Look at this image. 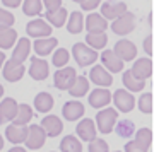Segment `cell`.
Wrapping results in <instances>:
<instances>
[{"label":"cell","instance_id":"obj_1","mask_svg":"<svg viewBox=\"0 0 154 152\" xmlns=\"http://www.w3.org/2000/svg\"><path fill=\"white\" fill-rule=\"evenodd\" d=\"M72 55L75 62L79 63L81 67H88V65H93L94 62L98 60V51L93 48L86 46V43H75L72 46Z\"/></svg>","mask_w":154,"mask_h":152},{"label":"cell","instance_id":"obj_2","mask_svg":"<svg viewBox=\"0 0 154 152\" xmlns=\"http://www.w3.org/2000/svg\"><path fill=\"white\" fill-rule=\"evenodd\" d=\"M116 120H118V111L113 108H105L96 114V123L101 133H111Z\"/></svg>","mask_w":154,"mask_h":152},{"label":"cell","instance_id":"obj_3","mask_svg":"<svg viewBox=\"0 0 154 152\" xmlns=\"http://www.w3.org/2000/svg\"><path fill=\"white\" fill-rule=\"evenodd\" d=\"M111 29H113L115 34H120V36H125V34L132 33L134 29H135V16L128 11L123 12L122 16H118L115 21H113Z\"/></svg>","mask_w":154,"mask_h":152},{"label":"cell","instance_id":"obj_4","mask_svg":"<svg viewBox=\"0 0 154 152\" xmlns=\"http://www.w3.org/2000/svg\"><path fill=\"white\" fill-rule=\"evenodd\" d=\"M45 140H46V133H45V130L39 125L28 126V135H26V140H24V144L28 145V149L38 150L39 147H43Z\"/></svg>","mask_w":154,"mask_h":152},{"label":"cell","instance_id":"obj_5","mask_svg":"<svg viewBox=\"0 0 154 152\" xmlns=\"http://www.w3.org/2000/svg\"><path fill=\"white\" fill-rule=\"evenodd\" d=\"M75 77H77V72L72 67H62V68H58L55 72V77H53L55 87L60 89V91H65V89H69L72 86V82L75 81Z\"/></svg>","mask_w":154,"mask_h":152},{"label":"cell","instance_id":"obj_6","mask_svg":"<svg viewBox=\"0 0 154 152\" xmlns=\"http://www.w3.org/2000/svg\"><path fill=\"white\" fill-rule=\"evenodd\" d=\"M113 53L122 60V62H130L137 56V46L128 41V39H120L113 48Z\"/></svg>","mask_w":154,"mask_h":152},{"label":"cell","instance_id":"obj_7","mask_svg":"<svg viewBox=\"0 0 154 152\" xmlns=\"http://www.w3.org/2000/svg\"><path fill=\"white\" fill-rule=\"evenodd\" d=\"M113 103H115V106L120 109L122 113H128L135 106V99H134V96L130 93H127V89H118L113 94Z\"/></svg>","mask_w":154,"mask_h":152},{"label":"cell","instance_id":"obj_8","mask_svg":"<svg viewBox=\"0 0 154 152\" xmlns=\"http://www.w3.org/2000/svg\"><path fill=\"white\" fill-rule=\"evenodd\" d=\"M41 128L45 130L46 137H57L60 135L62 130H63V123H62V120L55 114H48V116H45L41 120Z\"/></svg>","mask_w":154,"mask_h":152},{"label":"cell","instance_id":"obj_9","mask_svg":"<svg viewBox=\"0 0 154 152\" xmlns=\"http://www.w3.org/2000/svg\"><path fill=\"white\" fill-rule=\"evenodd\" d=\"M24 72H26V68H24V65L22 63H16V62H12V60H7L5 63H4V79L9 82H17L21 81L22 75H24Z\"/></svg>","mask_w":154,"mask_h":152},{"label":"cell","instance_id":"obj_10","mask_svg":"<svg viewBox=\"0 0 154 152\" xmlns=\"http://www.w3.org/2000/svg\"><path fill=\"white\" fill-rule=\"evenodd\" d=\"M26 31L33 38H46L51 34V26L48 22H45L43 19H34L26 26Z\"/></svg>","mask_w":154,"mask_h":152},{"label":"cell","instance_id":"obj_11","mask_svg":"<svg viewBox=\"0 0 154 152\" xmlns=\"http://www.w3.org/2000/svg\"><path fill=\"white\" fill-rule=\"evenodd\" d=\"M48 63L46 60L33 56L31 58V65H29V75L33 77L34 81H45L48 77Z\"/></svg>","mask_w":154,"mask_h":152},{"label":"cell","instance_id":"obj_12","mask_svg":"<svg viewBox=\"0 0 154 152\" xmlns=\"http://www.w3.org/2000/svg\"><path fill=\"white\" fill-rule=\"evenodd\" d=\"M132 75L140 79V81H147L151 74H152V62L151 58H139L135 60V63L132 67Z\"/></svg>","mask_w":154,"mask_h":152},{"label":"cell","instance_id":"obj_13","mask_svg":"<svg viewBox=\"0 0 154 152\" xmlns=\"http://www.w3.org/2000/svg\"><path fill=\"white\" fill-rule=\"evenodd\" d=\"M91 81L99 87H110L113 84V77L108 70H106L103 65H96L93 67V70H91Z\"/></svg>","mask_w":154,"mask_h":152},{"label":"cell","instance_id":"obj_14","mask_svg":"<svg viewBox=\"0 0 154 152\" xmlns=\"http://www.w3.org/2000/svg\"><path fill=\"white\" fill-rule=\"evenodd\" d=\"M111 101V93L105 87H101V89H94L93 93L89 94V104L93 106V108L99 109V108H105L108 106Z\"/></svg>","mask_w":154,"mask_h":152},{"label":"cell","instance_id":"obj_15","mask_svg":"<svg viewBox=\"0 0 154 152\" xmlns=\"http://www.w3.org/2000/svg\"><path fill=\"white\" fill-rule=\"evenodd\" d=\"M17 113V101L12 98H5L0 103V125L12 121Z\"/></svg>","mask_w":154,"mask_h":152},{"label":"cell","instance_id":"obj_16","mask_svg":"<svg viewBox=\"0 0 154 152\" xmlns=\"http://www.w3.org/2000/svg\"><path fill=\"white\" fill-rule=\"evenodd\" d=\"M77 135L81 137L84 142H91L93 138H96V125H94V121L91 118H84L79 121V125H77Z\"/></svg>","mask_w":154,"mask_h":152},{"label":"cell","instance_id":"obj_17","mask_svg":"<svg viewBox=\"0 0 154 152\" xmlns=\"http://www.w3.org/2000/svg\"><path fill=\"white\" fill-rule=\"evenodd\" d=\"M101 62H103L105 68H108V72L116 74V72L123 70V62L113 53V50H105V51L101 53Z\"/></svg>","mask_w":154,"mask_h":152},{"label":"cell","instance_id":"obj_18","mask_svg":"<svg viewBox=\"0 0 154 152\" xmlns=\"http://www.w3.org/2000/svg\"><path fill=\"white\" fill-rule=\"evenodd\" d=\"M26 135H28V126L26 125H14L12 123V125H9L5 128L7 140L16 144V145H19V144H22L26 140Z\"/></svg>","mask_w":154,"mask_h":152},{"label":"cell","instance_id":"obj_19","mask_svg":"<svg viewBox=\"0 0 154 152\" xmlns=\"http://www.w3.org/2000/svg\"><path fill=\"white\" fill-rule=\"evenodd\" d=\"M62 114H63V118L69 120V121H75V120L82 118L84 104L79 103V101H69V103L63 104V108H62Z\"/></svg>","mask_w":154,"mask_h":152},{"label":"cell","instance_id":"obj_20","mask_svg":"<svg viewBox=\"0 0 154 152\" xmlns=\"http://www.w3.org/2000/svg\"><path fill=\"white\" fill-rule=\"evenodd\" d=\"M29 51H31V43H29L28 38H21L17 41V46L14 48L12 51V62H16V63H22L24 60H28L29 56Z\"/></svg>","mask_w":154,"mask_h":152},{"label":"cell","instance_id":"obj_21","mask_svg":"<svg viewBox=\"0 0 154 152\" xmlns=\"http://www.w3.org/2000/svg\"><path fill=\"white\" fill-rule=\"evenodd\" d=\"M57 44H58V41H57L55 38L46 36V38H38L34 41L33 46H34V51H36L39 56H46V55H50L57 48Z\"/></svg>","mask_w":154,"mask_h":152},{"label":"cell","instance_id":"obj_22","mask_svg":"<svg viewBox=\"0 0 154 152\" xmlns=\"http://www.w3.org/2000/svg\"><path fill=\"white\" fill-rule=\"evenodd\" d=\"M108 27V21L101 14H89L86 17V29L88 33H96V31H105Z\"/></svg>","mask_w":154,"mask_h":152},{"label":"cell","instance_id":"obj_23","mask_svg":"<svg viewBox=\"0 0 154 152\" xmlns=\"http://www.w3.org/2000/svg\"><path fill=\"white\" fill-rule=\"evenodd\" d=\"M123 12H127V5L122 4V2H118V4H103L101 5V16L105 19H116Z\"/></svg>","mask_w":154,"mask_h":152},{"label":"cell","instance_id":"obj_24","mask_svg":"<svg viewBox=\"0 0 154 152\" xmlns=\"http://www.w3.org/2000/svg\"><path fill=\"white\" fill-rule=\"evenodd\" d=\"M88 91H89V81L84 75H77L75 81L72 82V86L69 87V93L74 98H82V96H86Z\"/></svg>","mask_w":154,"mask_h":152},{"label":"cell","instance_id":"obj_25","mask_svg":"<svg viewBox=\"0 0 154 152\" xmlns=\"http://www.w3.org/2000/svg\"><path fill=\"white\" fill-rule=\"evenodd\" d=\"M122 81H123V86H125L128 91H134V93H139V91H142L144 87H146V81H140L137 77H134L130 70L123 72Z\"/></svg>","mask_w":154,"mask_h":152},{"label":"cell","instance_id":"obj_26","mask_svg":"<svg viewBox=\"0 0 154 152\" xmlns=\"http://www.w3.org/2000/svg\"><path fill=\"white\" fill-rule=\"evenodd\" d=\"M17 39V33L12 27H4L0 26V48L2 50H9L14 46Z\"/></svg>","mask_w":154,"mask_h":152},{"label":"cell","instance_id":"obj_27","mask_svg":"<svg viewBox=\"0 0 154 152\" xmlns=\"http://www.w3.org/2000/svg\"><path fill=\"white\" fill-rule=\"evenodd\" d=\"M86 43H88L93 50H101V48H105L106 43H108V36L105 34V31L88 33V36H86Z\"/></svg>","mask_w":154,"mask_h":152},{"label":"cell","instance_id":"obj_28","mask_svg":"<svg viewBox=\"0 0 154 152\" xmlns=\"http://www.w3.org/2000/svg\"><path fill=\"white\" fill-rule=\"evenodd\" d=\"M34 108L38 109L39 113H48L50 109L53 108V96L50 93H39L34 98Z\"/></svg>","mask_w":154,"mask_h":152},{"label":"cell","instance_id":"obj_29","mask_svg":"<svg viewBox=\"0 0 154 152\" xmlns=\"http://www.w3.org/2000/svg\"><path fill=\"white\" fill-rule=\"evenodd\" d=\"M33 109H31V106H28V104H19L17 106V113L16 116H14V125H28L29 121H31V118H33Z\"/></svg>","mask_w":154,"mask_h":152},{"label":"cell","instance_id":"obj_30","mask_svg":"<svg viewBox=\"0 0 154 152\" xmlns=\"http://www.w3.org/2000/svg\"><path fill=\"white\" fill-rule=\"evenodd\" d=\"M67 17H69V12L63 9V7H58L57 11H51V12H46V19L51 26L55 27H62L63 24L67 22Z\"/></svg>","mask_w":154,"mask_h":152},{"label":"cell","instance_id":"obj_31","mask_svg":"<svg viewBox=\"0 0 154 152\" xmlns=\"http://www.w3.org/2000/svg\"><path fill=\"white\" fill-rule=\"evenodd\" d=\"M84 27V17L81 12H72L70 17L67 19V29L72 34H79Z\"/></svg>","mask_w":154,"mask_h":152},{"label":"cell","instance_id":"obj_32","mask_svg":"<svg viewBox=\"0 0 154 152\" xmlns=\"http://www.w3.org/2000/svg\"><path fill=\"white\" fill-rule=\"evenodd\" d=\"M60 150L62 152H82V145H81V142L77 140V137L67 135L60 142Z\"/></svg>","mask_w":154,"mask_h":152},{"label":"cell","instance_id":"obj_33","mask_svg":"<svg viewBox=\"0 0 154 152\" xmlns=\"http://www.w3.org/2000/svg\"><path fill=\"white\" fill-rule=\"evenodd\" d=\"M41 9H43V2L41 0H24V4H22V11L29 17L41 14Z\"/></svg>","mask_w":154,"mask_h":152},{"label":"cell","instance_id":"obj_34","mask_svg":"<svg viewBox=\"0 0 154 152\" xmlns=\"http://www.w3.org/2000/svg\"><path fill=\"white\" fill-rule=\"evenodd\" d=\"M135 142H137L139 145L149 149L151 147V142H152V133H151V130L149 128H140V130H137V133H135Z\"/></svg>","mask_w":154,"mask_h":152},{"label":"cell","instance_id":"obj_35","mask_svg":"<svg viewBox=\"0 0 154 152\" xmlns=\"http://www.w3.org/2000/svg\"><path fill=\"white\" fill-rule=\"evenodd\" d=\"M69 58H70V55H69V51H67L65 48H58L53 53V65L57 67V68H62V67L67 65V62H69Z\"/></svg>","mask_w":154,"mask_h":152},{"label":"cell","instance_id":"obj_36","mask_svg":"<svg viewBox=\"0 0 154 152\" xmlns=\"http://www.w3.org/2000/svg\"><path fill=\"white\" fill-rule=\"evenodd\" d=\"M116 133L122 138H128L134 133V123L130 120H122L120 123H118V126H116Z\"/></svg>","mask_w":154,"mask_h":152},{"label":"cell","instance_id":"obj_37","mask_svg":"<svg viewBox=\"0 0 154 152\" xmlns=\"http://www.w3.org/2000/svg\"><path fill=\"white\" fill-rule=\"evenodd\" d=\"M139 109L146 114H151V111H152V96H151V93H146L140 96V99H139Z\"/></svg>","mask_w":154,"mask_h":152},{"label":"cell","instance_id":"obj_38","mask_svg":"<svg viewBox=\"0 0 154 152\" xmlns=\"http://www.w3.org/2000/svg\"><path fill=\"white\" fill-rule=\"evenodd\" d=\"M89 152H110V147L101 138H93L89 142Z\"/></svg>","mask_w":154,"mask_h":152},{"label":"cell","instance_id":"obj_39","mask_svg":"<svg viewBox=\"0 0 154 152\" xmlns=\"http://www.w3.org/2000/svg\"><path fill=\"white\" fill-rule=\"evenodd\" d=\"M14 22H16V17L12 16L11 12L5 11V9H0V26L11 27Z\"/></svg>","mask_w":154,"mask_h":152},{"label":"cell","instance_id":"obj_40","mask_svg":"<svg viewBox=\"0 0 154 152\" xmlns=\"http://www.w3.org/2000/svg\"><path fill=\"white\" fill-rule=\"evenodd\" d=\"M125 152H147V149L142 145H139L137 142H127L125 144Z\"/></svg>","mask_w":154,"mask_h":152},{"label":"cell","instance_id":"obj_41","mask_svg":"<svg viewBox=\"0 0 154 152\" xmlns=\"http://www.w3.org/2000/svg\"><path fill=\"white\" fill-rule=\"evenodd\" d=\"M43 4H45V9L51 12V11H57L58 7H62V0H43Z\"/></svg>","mask_w":154,"mask_h":152},{"label":"cell","instance_id":"obj_42","mask_svg":"<svg viewBox=\"0 0 154 152\" xmlns=\"http://www.w3.org/2000/svg\"><path fill=\"white\" fill-rule=\"evenodd\" d=\"M99 4H101V0H84V2H81V7H82L84 11H93Z\"/></svg>","mask_w":154,"mask_h":152},{"label":"cell","instance_id":"obj_43","mask_svg":"<svg viewBox=\"0 0 154 152\" xmlns=\"http://www.w3.org/2000/svg\"><path fill=\"white\" fill-rule=\"evenodd\" d=\"M151 43H152V36H147L146 41H144V50H146V53L147 55L152 53V46H151Z\"/></svg>","mask_w":154,"mask_h":152},{"label":"cell","instance_id":"obj_44","mask_svg":"<svg viewBox=\"0 0 154 152\" xmlns=\"http://www.w3.org/2000/svg\"><path fill=\"white\" fill-rule=\"evenodd\" d=\"M22 0H4V5L5 7H11V9H14V7L21 5Z\"/></svg>","mask_w":154,"mask_h":152},{"label":"cell","instance_id":"obj_45","mask_svg":"<svg viewBox=\"0 0 154 152\" xmlns=\"http://www.w3.org/2000/svg\"><path fill=\"white\" fill-rule=\"evenodd\" d=\"M9 152H26V149H22V147H19V145H16V147H12Z\"/></svg>","mask_w":154,"mask_h":152},{"label":"cell","instance_id":"obj_46","mask_svg":"<svg viewBox=\"0 0 154 152\" xmlns=\"http://www.w3.org/2000/svg\"><path fill=\"white\" fill-rule=\"evenodd\" d=\"M4 62H5V55H4V51H0V68L4 65Z\"/></svg>","mask_w":154,"mask_h":152},{"label":"cell","instance_id":"obj_47","mask_svg":"<svg viewBox=\"0 0 154 152\" xmlns=\"http://www.w3.org/2000/svg\"><path fill=\"white\" fill-rule=\"evenodd\" d=\"M2 147H4V138H2V135H0V150H2Z\"/></svg>","mask_w":154,"mask_h":152},{"label":"cell","instance_id":"obj_48","mask_svg":"<svg viewBox=\"0 0 154 152\" xmlns=\"http://www.w3.org/2000/svg\"><path fill=\"white\" fill-rule=\"evenodd\" d=\"M2 94H4V86L0 84V98H2Z\"/></svg>","mask_w":154,"mask_h":152},{"label":"cell","instance_id":"obj_49","mask_svg":"<svg viewBox=\"0 0 154 152\" xmlns=\"http://www.w3.org/2000/svg\"><path fill=\"white\" fill-rule=\"evenodd\" d=\"M74 2H77V4H81V2H84V0H74Z\"/></svg>","mask_w":154,"mask_h":152},{"label":"cell","instance_id":"obj_50","mask_svg":"<svg viewBox=\"0 0 154 152\" xmlns=\"http://www.w3.org/2000/svg\"><path fill=\"white\" fill-rule=\"evenodd\" d=\"M115 152H120V150H115Z\"/></svg>","mask_w":154,"mask_h":152}]
</instances>
